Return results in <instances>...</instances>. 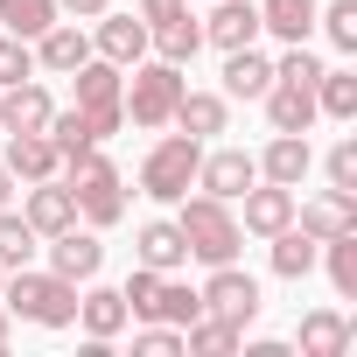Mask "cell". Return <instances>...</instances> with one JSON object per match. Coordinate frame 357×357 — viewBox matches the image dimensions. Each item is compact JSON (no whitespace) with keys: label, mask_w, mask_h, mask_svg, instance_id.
Segmentation results:
<instances>
[{"label":"cell","mask_w":357,"mask_h":357,"mask_svg":"<svg viewBox=\"0 0 357 357\" xmlns=\"http://www.w3.org/2000/svg\"><path fill=\"white\" fill-rule=\"evenodd\" d=\"M0 301H8V315H22L36 329H70L77 322V280H63V273L15 266L8 280H0Z\"/></svg>","instance_id":"1"},{"label":"cell","mask_w":357,"mask_h":357,"mask_svg":"<svg viewBox=\"0 0 357 357\" xmlns=\"http://www.w3.org/2000/svg\"><path fill=\"white\" fill-rule=\"evenodd\" d=\"M197 161H204V140L197 133H161L140 161V197L154 204H183L197 190Z\"/></svg>","instance_id":"2"},{"label":"cell","mask_w":357,"mask_h":357,"mask_svg":"<svg viewBox=\"0 0 357 357\" xmlns=\"http://www.w3.org/2000/svg\"><path fill=\"white\" fill-rule=\"evenodd\" d=\"M63 183H70V197H77V218L91 225V231H105V225H119L126 218V183H119V168L91 147V154H77V161H63Z\"/></svg>","instance_id":"3"},{"label":"cell","mask_w":357,"mask_h":357,"mask_svg":"<svg viewBox=\"0 0 357 357\" xmlns=\"http://www.w3.org/2000/svg\"><path fill=\"white\" fill-rule=\"evenodd\" d=\"M175 225H183V238H190V259H204V266H225L245 245V231H238V218H231L225 197H183Z\"/></svg>","instance_id":"4"},{"label":"cell","mask_w":357,"mask_h":357,"mask_svg":"<svg viewBox=\"0 0 357 357\" xmlns=\"http://www.w3.org/2000/svg\"><path fill=\"white\" fill-rule=\"evenodd\" d=\"M175 98H183V63H161V56H154V63L140 56V63H133V84L119 91L126 119H133V126H147V133L175 119Z\"/></svg>","instance_id":"5"},{"label":"cell","mask_w":357,"mask_h":357,"mask_svg":"<svg viewBox=\"0 0 357 357\" xmlns=\"http://www.w3.org/2000/svg\"><path fill=\"white\" fill-rule=\"evenodd\" d=\"M70 84H77V112L98 126V140H112V133L126 126V105H119L126 70H119V63H105V56H84V63L70 70Z\"/></svg>","instance_id":"6"},{"label":"cell","mask_w":357,"mask_h":357,"mask_svg":"<svg viewBox=\"0 0 357 357\" xmlns=\"http://www.w3.org/2000/svg\"><path fill=\"white\" fill-rule=\"evenodd\" d=\"M140 22H147V50L161 63H190L204 50V22H190V0H140Z\"/></svg>","instance_id":"7"},{"label":"cell","mask_w":357,"mask_h":357,"mask_svg":"<svg viewBox=\"0 0 357 357\" xmlns=\"http://www.w3.org/2000/svg\"><path fill=\"white\" fill-rule=\"evenodd\" d=\"M197 294H204V315H218V322H231V329H245V322L259 315V280H252L238 259L211 266V280H204Z\"/></svg>","instance_id":"8"},{"label":"cell","mask_w":357,"mask_h":357,"mask_svg":"<svg viewBox=\"0 0 357 357\" xmlns=\"http://www.w3.org/2000/svg\"><path fill=\"white\" fill-rule=\"evenodd\" d=\"M50 245V273H63V280H98V266H105V245H98V231L91 225H63V231H50L43 238Z\"/></svg>","instance_id":"9"},{"label":"cell","mask_w":357,"mask_h":357,"mask_svg":"<svg viewBox=\"0 0 357 357\" xmlns=\"http://www.w3.org/2000/svg\"><path fill=\"white\" fill-rule=\"evenodd\" d=\"M252 183H259V161H252L245 147H218V154H204V161H197V190H204V197L238 204Z\"/></svg>","instance_id":"10"},{"label":"cell","mask_w":357,"mask_h":357,"mask_svg":"<svg viewBox=\"0 0 357 357\" xmlns=\"http://www.w3.org/2000/svg\"><path fill=\"white\" fill-rule=\"evenodd\" d=\"M252 161H259L266 183L301 190V183H308V168H315V147H308V133H273V140H266V154H252Z\"/></svg>","instance_id":"11"},{"label":"cell","mask_w":357,"mask_h":357,"mask_svg":"<svg viewBox=\"0 0 357 357\" xmlns=\"http://www.w3.org/2000/svg\"><path fill=\"white\" fill-rule=\"evenodd\" d=\"M22 218H29L43 238H50V231H63V225H77V197H70V183H63V175H43V183H29Z\"/></svg>","instance_id":"12"},{"label":"cell","mask_w":357,"mask_h":357,"mask_svg":"<svg viewBox=\"0 0 357 357\" xmlns=\"http://www.w3.org/2000/svg\"><path fill=\"white\" fill-rule=\"evenodd\" d=\"M50 112H56V98H50L36 77H22V84L0 91V133H43Z\"/></svg>","instance_id":"13"},{"label":"cell","mask_w":357,"mask_h":357,"mask_svg":"<svg viewBox=\"0 0 357 357\" xmlns=\"http://www.w3.org/2000/svg\"><path fill=\"white\" fill-rule=\"evenodd\" d=\"M84 56H91V36H84L77 22H50V29L36 36V70H50V77H70Z\"/></svg>","instance_id":"14"},{"label":"cell","mask_w":357,"mask_h":357,"mask_svg":"<svg viewBox=\"0 0 357 357\" xmlns=\"http://www.w3.org/2000/svg\"><path fill=\"white\" fill-rule=\"evenodd\" d=\"M238 204H245L238 231H252V238H273L280 225H294V190H280V183H252Z\"/></svg>","instance_id":"15"},{"label":"cell","mask_w":357,"mask_h":357,"mask_svg":"<svg viewBox=\"0 0 357 357\" xmlns=\"http://www.w3.org/2000/svg\"><path fill=\"white\" fill-rule=\"evenodd\" d=\"M294 225L308 238H336V231H357V197L350 190H322L308 204H294Z\"/></svg>","instance_id":"16"},{"label":"cell","mask_w":357,"mask_h":357,"mask_svg":"<svg viewBox=\"0 0 357 357\" xmlns=\"http://www.w3.org/2000/svg\"><path fill=\"white\" fill-rule=\"evenodd\" d=\"M133 252H140V266H154V273L190 266V238H183V225H175V218H147L140 238H133Z\"/></svg>","instance_id":"17"},{"label":"cell","mask_w":357,"mask_h":357,"mask_svg":"<svg viewBox=\"0 0 357 357\" xmlns=\"http://www.w3.org/2000/svg\"><path fill=\"white\" fill-rule=\"evenodd\" d=\"M204 43H211V50H245V43H259V8H252V0H211Z\"/></svg>","instance_id":"18"},{"label":"cell","mask_w":357,"mask_h":357,"mask_svg":"<svg viewBox=\"0 0 357 357\" xmlns=\"http://www.w3.org/2000/svg\"><path fill=\"white\" fill-rule=\"evenodd\" d=\"M8 175L15 183H43V175H63V154L50 133H8Z\"/></svg>","instance_id":"19"},{"label":"cell","mask_w":357,"mask_h":357,"mask_svg":"<svg viewBox=\"0 0 357 357\" xmlns=\"http://www.w3.org/2000/svg\"><path fill=\"white\" fill-rule=\"evenodd\" d=\"M98 56L105 63H119V70H133L140 56H147V22H133V15H98Z\"/></svg>","instance_id":"20"},{"label":"cell","mask_w":357,"mask_h":357,"mask_svg":"<svg viewBox=\"0 0 357 357\" xmlns=\"http://www.w3.org/2000/svg\"><path fill=\"white\" fill-rule=\"evenodd\" d=\"M77 329L98 336V343H112V336L126 329V301H119V287H91V280H84V294H77Z\"/></svg>","instance_id":"21"},{"label":"cell","mask_w":357,"mask_h":357,"mask_svg":"<svg viewBox=\"0 0 357 357\" xmlns=\"http://www.w3.org/2000/svg\"><path fill=\"white\" fill-rule=\"evenodd\" d=\"M225 119H231V105H225L218 91H190V84H183V98H175V119H168V126H183V133L211 140V133H225Z\"/></svg>","instance_id":"22"},{"label":"cell","mask_w":357,"mask_h":357,"mask_svg":"<svg viewBox=\"0 0 357 357\" xmlns=\"http://www.w3.org/2000/svg\"><path fill=\"white\" fill-rule=\"evenodd\" d=\"M266 84H273V56H259L252 43L225 50V91L231 98H266Z\"/></svg>","instance_id":"23"},{"label":"cell","mask_w":357,"mask_h":357,"mask_svg":"<svg viewBox=\"0 0 357 357\" xmlns=\"http://www.w3.org/2000/svg\"><path fill=\"white\" fill-rule=\"evenodd\" d=\"M315 259H322V238H308L301 225H280V231H273V273H280V280H308Z\"/></svg>","instance_id":"24"},{"label":"cell","mask_w":357,"mask_h":357,"mask_svg":"<svg viewBox=\"0 0 357 357\" xmlns=\"http://www.w3.org/2000/svg\"><path fill=\"white\" fill-rule=\"evenodd\" d=\"M259 8V29L280 36V43H308L315 36V0H252Z\"/></svg>","instance_id":"25"},{"label":"cell","mask_w":357,"mask_h":357,"mask_svg":"<svg viewBox=\"0 0 357 357\" xmlns=\"http://www.w3.org/2000/svg\"><path fill=\"white\" fill-rule=\"evenodd\" d=\"M266 119H273V133H308V126H315V91H301V84H266Z\"/></svg>","instance_id":"26"},{"label":"cell","mask_w":357,"mask_h":357,"mask_svg":"<svg viewBox=\"0 0 357 357\" xmlns=\"http://www.w3.org/2000/svg\"><path fill=\"white\" fill-rule=\"evenodd\" d=\"M343 350H350V322L336 308L301 315V357H343Z\"/></svg>","instance_id":"27"},{"label":"cell","mask_w":357,"mask_h":357,"mask_svg":"<svg viewBox=\"0 0 357 357\" xmlns=\"http://www.w3.org/2000/svg\"><path fill=\"white\" fill-rule=\"evenodd\" d=\"M204 315V294L197 287H183L175 273H161V287H154V308H147V322H175V329H190Z\"/></svg>","instance_id":"28"},{"label":"cell","mask_w":357,"mask_h":357,"mask_svg":"<svg viewBox=\"0 0 357 357\" xmlns=\"http://www.w3.org/2000/svg\"><path fill=\"white\" fill-rule=\"evenodd\" d=\"M315 266H329V287H336L343 301H357V231L322 238V259H315Z\"/></svg>","instance_id":"29"},{"label":"cell","mask_w":357,"mask_h":357,"mask_svg":"<svg viewBox=\"0 0 357 357\" xmlns=\"http://www.w3.org/2000/svg\"><path fill=\"white\" fill-rule=\"evenodd\" d=\"M43 133L56 140V154H63V161H77V154H91V147H98V126H91L77 105H70V112H50V126H43Z\"/></svg>","instance_id":"30"},{"label":"cell","mask_w":357,"mask_h":357,"mask_svg":"<svg viewBox=\"0 0 357 357\" xmlns=\"http://www.w3.org/2000/svg\"><path fill=\"white\" fill-rule=\"evenodd\" d=\"M238 336H245V329H231V322H218V315H197V322L183 329V350H190V357H231Z\"/></svg>","instance_id":"31"},{"label":"cell","mask_w":357,"mask_h":357,"mask_svg":"<svg viewBox=\"0 0 357 357\" xmlns=\"http://www.w3.org/2000/svg\"><path fill=\"white\" fill-rule=\"evenodd\" d=\"M36 252H43V231H36L29 218H15V211H0V266L15 273V266H29Z\"/></svg>","instance_id":"32"},{"label":"cell","mask_w":357,"mask_h":357,"mask_svg":"<svg viewBox=\"0 0 357 357\" xmlns=\"http://www.w3.org/2000/svg\"><path fill=\"white\" fill-rule=\"evenodd\" d=\"M315 112L357 119V70H322V77H315Z\"/></svg>","instance_id":"33"},{"label":"cell","mask_w":357,"mask_h":357,"mask_svg":"<svg viewBox=\"0 0 357 357\" xmlns=\"http://www.w3.org/2000/svg\"><path fill=\"white\" fill-rule=\"evenodd\" d=\"M0 22H8V36L36 43V36L56 22V0H0Z\"/></svg>","instance_id":"34"},{"label":"cell","mask_w":357,"mask_h":357,"mask_svg":"<svg viewBox=\"0 0 357 357\" xmlns=\"http://www.w3.org/2000/svg\"><path fill=\"white\" fill-rule=\"evenodd\" d=\"M315 22H322V36L350 56L357 50V0H329V8H315Z\"/></svg>","instance_id":"35"},{"label":"cell","mask_w":357,"mask_h":357,"mask_svg":"<svg viewBox=\"0 0 357 357\" xmlns=\"http://www.w3.org/2000/svg\"><path fill=\"white\" fill-rule=\"evenodd\" d=\"M315 77H322V56H308V43H287V56L273 63V84H301V91H315Z\"/></svg>","instance_id":"36"},{"label":"cell","mask_w":357,"mask_h":357,"mask_svg":"<svg viewBox=\"0 0 357 357\" xmlns=\"http://www.w3.org/2000/svg\"><path fill=\"white\" fill-rule=\"evenodd\" d=\"M22 77H36V43L0 36V91H8V84H22Z\"/></svg>","instance_id":"37"},{"label":"cell","mask_w":357,"mask_h":357,"mask_svg":"<svg viewBox=\"0 0 357 357\" xmlns=\"http://www.w3.org/2000/svg\"><path fill=\"white\" fill-rule=\"evenodd\" d=\"M154 287H161V273H154V266H133V273H126V287H119L126 315H140V322H147V308H154Z\"/></svg>","instance_id":"38"},{"label":"cell","mask_w":357,"mask_h":357,"mask_svg":"<svg viewBox=\"0 0 357 357\" xmlns=\"http://www.w3.org/2000/svg\"><path fill=\"white\" fill-rule=\"evenodd\" d=\"M133 350H140V357H183V329H175V322H147V329L133 336Z\"/></svg>","instance_id":"39"},{"label":"cell","mask_w":357,"mask_h":357,"mask_svg":"<svg viewBox=\"0 0 357 357\" xmlns=\"http://www.w3.org/2000/svg\"><path fill=\"white\" fill-rule=\"evenodd\" d=\"M322 168H329V190H350L357 197V140H336Z\"/></svg>","instance_id":"40"},{"label":"cell","mask_w":357,"mask_h":357,"mask_svg":"<svg viewBox=\"0 0 357 357\" xmlns=\"http://www.w3.org/2000/svg\"><path fill=\"white\" fill-rule=\"evenodd\" d=\"M112 8V0H56V15H70V22H98Z\"/></svg>","instance_id":"41"},{"label":"cell","mask_w":357,"mask_h":357,"mask_svg":"<svg viewBox=\"0 0 357 357\" xmlns=\"http://www.w3.org/2000/svg\"><path fill=\"white\" fill-rule=\"evenodd\" d=\"M15 204V175H8V161H0V211Z\"/></svg>","instance_id":"42"},{"label":"cell","mask_w":357,"mask_h":357,"mask_svg":"<svg viewBox=\"0 0 357 357\" xmlns=\"http://www.w3.org/2000/svg\"><path fill=\"white\" fill-rule=\"evenodd\" d=\"M15 343V315H8V301H0V350Z\"/></svg>","instance_id":"43"},{"label":"cell","mask_w":357,"mask_h":357,"mask_svg":"<svg viewBox=\"0 0 357 357\" xmlns=\"http://www.w3.org/2000/svg\"><path fill=\"white\" fill-rule=\"evenodd\" d=\"M0 280H8V266H0Z\"/></svg>","instance_id":"44"}]
</instances>
